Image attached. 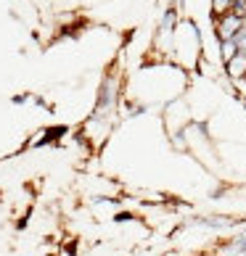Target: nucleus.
I'll return each mask as SVG.
<instances>
[{
    "label": "nucleus",
    "instance_id": "obj_4",
    "mask_svg": "<svg viewBox=\"0 0 246 256\" xmlns=\"http://www.w3.org/2000/svg\"><path fill=\"white\" fill-rule=\"evenodd\" d=\"M220 53H222V58H225V64H228V61H233L235 58V56H238V45H235V40H225L222 45H220Z\"/></svg>",
    "mask_w": 246,
    "mask_h": 256
},
{
    "label": "nucleus",
    "instance_id": "obj_5",
    "mask_svg": "<svg viewBox=\"0 0 246 256\" xmlns=\"http://www.w3.org/2000/svg\"><path fill=\"white\" fill-rule=\"evenodd\" d=\"M228 251H230V254H246V232L238 235V238L228 246Z\"/></svg>",
    "mask_w": 246,
    "mask_h": 256
},
{
    "label": "nucleus",
    "instance_id": "obj_2",
    "mask_svg": "<svg viewBox=\"0 0 246 256\" xmlns=\"http://www.w3.org/2000/svg\"><path fill=\"white\" fill-rule=\"evenodd\" d=\"M228 74L230 77H246V56L238 53L233 61H228Z\"/></svg>",
    "mask_w": 246,
    "mask_h": 256
},
{
    "label": "nucleus",
    "instance_id": "obj_3",
    "mask_svg": "<svg viewBox=\"0 0 246 256\" xmlns=\"http://www.w3.org/2000/svg\"><path fill=\"white\" fill-rule=\"evenodd\" d=\"M212 11H214V16H228V14H233V0H212Z\"/></svg>",
    "mask_w": 246,
    "mask_h": 256
},
{
    "label": "nucleus",
    "instance_id": "obj_1",
    "mask_svg": "<svg viewBox=\"0 0 246 256\" xmlns=\"http://www.w3.org/2000/svg\"><path fill=\"white\" fill-rule=\"evenodd\" d=\"M243 18H238L235 14H228V16H222L220 22H217V37L225 42V40H235V34H238L243 30Z\"/></svg>",
    "mask_w": 246,
    "mask_h": 256
}]
</instances>
